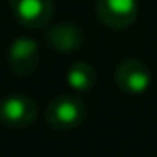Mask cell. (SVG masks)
<instances>
[{"label":"cell","instance_id":"cell-3","mask_svg":"<svg viewBox=\"0 0 157 157\" xmlns=\"http://www.w3.org/2000/svg\"><path fill=\"white\" fill-rule=\"evenodd\" d=\"M115 86L123 94L129 96H141L151 86V70L139 58H125L115 66Z\"/></svg>","mask_w":157,"mask_h":157},{"label":"cell","instance_id":"cell-5","mask_svg":"<svg viewBox=\"0 0 157 157\" xmlns=\"http://www.w3.org/2000/svg\"><path fill=\"white\" fill-rule=\"evenodd\" d=\"M14 18L28 30H40L54 18V0H10Z\"/></svg>","mask_w":157,"mask_h":157},{"label":"cell","instance_id":"cell-7","mask_svg":"<svg viewBox=\"0 0 157 157\" xmlns=\"http://www.w3.org/2000/svg\"><path fill=\"white\" fill-rule=\"evenodd\" d=\"M48 44L60 54H72L80 50L84 44V32L74 22H58L48 28Z\"/></svg>","mask_w":157,"mask_h":157},{"label":"cell","instance_id":"cell-2","mask_svg":"<svg viewBox=\"0 0 157 157\" xmlns=\"http://www.w3.org/2000/svg\"><path fill=\"white\" fill-rule=\"evenodd\" d=\"M38 117V105L26 94H10L0 100V123L8 129H26Z\"/></svg>","mask_w":157,"mask_h":157},{"label":"cell","instance_id":"cell-1","mask_svg":"<svg viewBox=\"0 0 157 157\" xmlns=\"http://www.w3.org/2000/svg\"><path fill=\"white\" fill-rule=\"evenodd\" d=\"M88 107L84 100L72 94H62L48 101L44 119L54 131H72L86 121Z\"/></svg>","mask_w":157,"mask_h":157},{"label":"cell","instance_id":"cell-4","mask_svg":"<svg viewBox=\"0 0 157 157\" xmlns=\"http://www.w3.org/2000/svg\"><path fill=\"white\" fill-rule=\"evenodd\" d=\"M139 14L137 0H96V16L109 30H125Z\"/></svg>","mask_w":157,"mask_h":157},{"label":"cell","instance_id":"cell-6","mask_svg":"<svg viewBox=\"0 0 157 157\" xmlns=\"http://www.w3.org/2000/svg\"><path fill=\"white\" fill-rule=\"evenodd\" d=\"M40 64V48L32 38H16L8 48V66L12 74L24 78L36 72Z\"/></svg>","mask_w":157,"mask_h":157},{"label":"cell","instance_id":"cell-8","mask_svg":"<svg viewBox=\"0 0 157 157\" xmlns=\"http://www.w3.org/2000/svg\"><path fill=\"white\" fill-rule=\"evenodd\" d=\"M66 80H68V86L74 92L86 94L94 90V86L98 82V72L88 62H76V64L70 66L68 74H66Z\"/></svg>","mask_w":157,"mask_h":157}]
</instances>
